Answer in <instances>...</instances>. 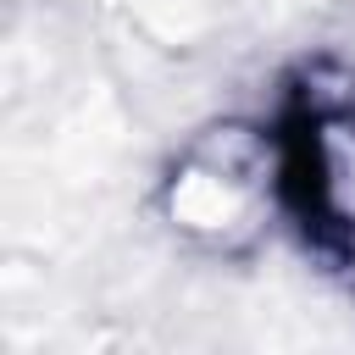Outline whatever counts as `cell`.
Instances as JSON below:
<instances>
[{
    "instance_id": "6da1fadb",
    "label": "cell",
    "mask_w": 355,
    "mask_h": 355,
    "mask_svg": "<svg viewBox=\"0 0 355 355\" xmlns=\"http://www.w3.org/2000/svg\"><path fill=\"white\" fill-rule=\"evenodd\" d=\"M266 155L244 128H222L211 133L200 150H189V161L172 178V216L211 239V244H239L255 233V216L266 205Z\"/></svg>"
}]
</instances>
